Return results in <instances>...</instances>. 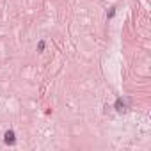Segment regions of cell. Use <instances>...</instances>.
<instances>
[{
    "label": "cell",
    "mask_w": 151,
    "mask_h": 151,
    "mask_svg": "<svg viewBox=\"0 0 151 151\" xmlns=\"http://www.w3.org/2000/svg\"><path fill=\"white\" fill-rule=\"evenodd\" d=\"M116 110H117V112H124V110H126V103H124L121 98L116 100Z\"/></svg>",
    "instance_id": "7a4b0ae2"
},
{
    "label": "cell",
    "mask_w": 151,
    "mask_h": 151,
    "mask_svg": "<svg viewBox=\"0 0 151 151\" xmlns=\"http://www.w3.org/2000/svg\"><path fill=\"white\" fill-rule=\"evenodd\" d=\"M4 142L9 144V146H13V144L16 142V139H14V132H13V130H7V132H6V135H4Z\"/></svg>",
    "instance_id": "6da1fadb"
},
{
    "label": "cell",
    "mask_w": 151,
    "mask_h": 151,
    "mask_svg": "<svg viewBox=\"0 0 151 151\" xmlns=\"http://www.w3.org/2000/svg\"><path fill=\"white\" fill-rule=\"evenodd\" d=\"M37 50H39V52H43V50H45V41H39V45H37Z\"/></svg>",
    "instance_id": "3957f363"
}]
</instances>
